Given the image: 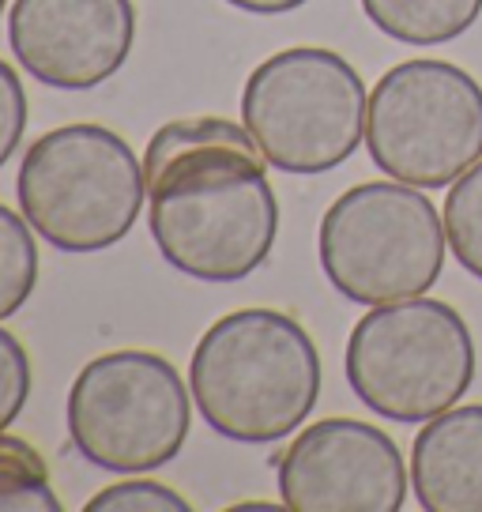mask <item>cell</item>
Returning <instances> with one entry per match:
<instances>
[{
  "label": "cell",
  "mask_w": 482,
  "mask_h": 512,
  "mask_svg": "<svg viewBox=\"0 0 482 512\" xmlns=\"http://www.w3.org/2000/svg\"><path fill=\"white\" fill-rule=\"evenodd\" d=\"M147 226L162 260L200 283H241L272 256L279 200L245 125L181 117L144 151Z\"/></svg>",
  "instance_id": "cell-1"
},
{
  "label": "cell",
  "mask_w": 482,
  "mask_h": 512,
  "mask_svg": "<svg viewBox=\"0 0 482 512\" xmlns=\"http://www.w3.org/2000/svg\"><path fill=\"white\" fill-rule=\"evenodd\" d=\"M196 411L241 445H272L309 418L321 396V354L279 309L226 313L200 336L189 362Z\"/></svg>",
  "instance_id": "cell-2"
},
{
  "label": "cell",
  "mask_w": 482,
  "mask_h": 512,
  "mask_svg": "<svg viewBox=\"0 0 482 512\" xmlns=\"http://www.w3.org/2000/svg\"><path fill=\"white\" fill-rule=\"evenodd\" d=\"M23 219L61 253L113 249L144 208V162L102 125H61L38 136L19 162Z\"/></svg>",
  "instance_id": "cell-3"
},
{
  "label": "cell",
  "mask_w": 482,
  "mask_h": 512,
  "mask_svg": "<svg viewBox=\"0 0 482 512\" xmlns=\"http://www.w3.org/2000/svg\"><path fill=\"white\" fill-rule=\"evenodd\" d=\"M347 384L388 422H430L467 396L475 381V339L449 302L403 298L370 305L343 354Z\"/></svg>",
  "instance_id": "cell-4"
},
{
  "label": "cell",
  "mask_w": 482,
  "mask_h": 512,
  "mask_svg": "<svg viewBox=\"0 0 482 512\" xmlns=\"http://www.w3.org/2000/svg\"><path fill=\"white\" fill-rule=\"evenodd\" d=\"M449 234L426 192L407 181H362L324 211L317 256L354 305H388L418 298L445 268Z\"/></svg>",
  "instance_id": "cell-5"
},
{
  "label": "cell",
  "mask_w": 482,
  "mask_h": 512,
  "mask_svg": "<svg viewBox=\"0 0 482 512\" xmlns=\"http://www.w3.org/2000/svg\"><path fill=\"white\" fill-rule=\"evenodd\" d=\"M370 95L336 49L294 46L260 61L241 91V125L283 174H328L366 136Z\"/></svg>",
  "instance_id": "cell-6"
},
{
  "label": "cell",
  "mask_w": 482,
  "mask_h": 512,
  "mask_svg": "<svg viewBox=\"0 0 482 512\" xmlns=\"http://www.w3.org/2000/svg\"><path fill=\"white\" fill-rule=\"evenodd\" d=\"M193 407V388L162 354L110 351L76 373L68 433L87 464L113 475H144L185 448Z\"/></svg>",
  "instance_id": "cell-7"
},
{
  "label": "cell",
  "mask_w": 482,
  "mask_h": 512,
  "mask_svg": "<svg viewBox=\"0 0 482 512\" xmlns=\"http://www.w3.org/2000/svg\"><path fill=\"white\" fill-rule=\"evenodd\" d=\"M366 147L388 177L445 189L482 159V87L430 57L388 68L370 95Z\"/></svg>",
  "instance_id": "cell-8"
},
{
  "label": "cell",
  "mask_w": 482,
  "mask_h": 512,
  "mask_svg": "<svg viewBox=\"0 0 482 512\" xmlns=\"http://www.w3.org/2000/svg\"><path fill=\"white\" fill-rule=\"evenodd\" d=\"M275 464L290 512H400L407 501L400 445L358 418L313 422Z\"/></svg>",
  "instance_id": "cell-9"
},
{
  "label": "cell",
  "mask_w": 482,
  "mask_h": 512,
  "mask_svg": "<svg viewBox=\"0 0 482 512\" xmlns=\"http://www.w3.org/2000/svg\"><path fill=\"white\" fill-rule=\"evenodd\" d=\"M136 42L132 0H16L8 46L38 83L91 91L113 80Z\"/></svg>",
  "instance_id": "cell-10"
},
{
  "label": "cell",
  "mask_w": 482,
  "mask_h": 512,
  "mask_svg": "<svg viewBox=\"0 0 482 512\" xmlns=\"http://www.w3.org/2000/svg\"><path fill=\"white\" fill-rule=\"evenodd\" d=\"M411 490L426 512H482V403L449 407L422 426Z\"/></svg>",
  "instance_id": "cell-11"
},
{
  "label": "cell",
  "mask_w": 482,
  "mask_h": 512,
  "mask_svg": "<svg viewBox=\"0 0 482 512\" xmlns=\"http://www.w3.org/2000/svg\"><path fill=\"white\" fill-rule=\"evenodd\" d=\"M362 12L392 42L445 46L475 27L482 0H362Z\"/></svg>",
  "instance_id": "cell-12"
},
{
  "label": "cell",
  "mask_w": 482,
  "mask_h": 512,
  "mask_svg": "<svg viewBox=\"0 0 482 512\" xmlns=\"http://www.w3.org/2000/svg\"><path fill=\"white\" fill-rule=\"evenodd\" d=\"M42 452L23 437L0 433V512H61Z\"/></svg>",
  "instance_id": "cell-13"
},
{
  "label": "cell",
  "mask_w": 482,
  "mask_h": 512,
  "mask_svg": "<svg viewBox=\"0 0 482 512\" xmlns=\"http://www.w3.org/2000/svg\"><path fill=\"white\" fill-rule=\"evenodd\" d=\"M23 211L0 204V320L16 317L38 287V245Z\"/></svg>",
  "instance_id": "cell-14"
},
{
  "label": "cell",
  "mask_w": 482,
  "mask_h": 512,
  "mask_svg": "<svg viewBox=\"0 0 482 512\" xmlns=\"http://www.w3.org/2000/svg\"><path fill=\"white\" fill-rule=\"evenodd\" d=\"M445 234L460 268L482 283V159L452 181L445 196Z\"/></svg>",
  "instance_id": "cell-15"
},
{
  "label": "cell",
  "mask_w": 482,
  "mask_h": 512,
  "mask_svg": "<svg viewBox=\"0 0 482 512\" xmlns=\"http://www.w3.org/2000/svg\"><path fill=\"white\" fill-rule=\"evenodd\" d=\"M193 505L181 494H174L170 486L151 479H129L113 482L106 490H98L83 512H189Z\"/></svg>",
  "instance_id": "cell-16"
},
{
  "label": "cell",
  "mask_w": 482,
  "mask_h": 512,
  "mask_svg": "<svg viewBox=\"0 0 482 512\" xmlns=\"http://www.w3.org/2000/svg\"><path fill=\"white\" fill-rule=\"evenodd\" d=\"M31 400V358L12 332L0 328V433L8 430Z\"/></svg>",
  "instance_id": "cell-17"
},
{
  "label": "cell",
  "mask_w": 482,
  "mask_h": 512,
  "mask_svg": "<svg viewBox=\"0 0 482 512\" xmlns=\"http://www.w3.org/2000/svg\"><path fill=\"white\" fill-rule=\"evenodd\" d=\"M27 132V91L19 72L0 61V166L12 159Z\"/></svg>",
  "instance_id": "cell-18"
},
{
  "label": "cell",
  "mask_w": 482,
  "mask_h": 512,
  "mask_svg": "<svg viewBox=\"0 0 482 512\" xmlns=\"http://www.w3.org/2000/svg\"><path fill=\"white\" fill-rule=\"evenodd\" d=\"M230 8L238 12H249V16H287V12H298L309 0H226Z\"/></svg>",
  "instance_id": "cell-19"
},
{
  "label": "cell",
  "mask_w": 482,
  "mask_h": 512,
  "mask_svg": "<svg viewBox=\"0 0 482 512\" xmlns=\"http://www.w3.org/2000/svg\"><path fill=\"white\" fill-rule=\"evenodd\" d=\"M4 8H8V0H0V12H4Z\"/></svg>",
  "instance_id": "cell-20"
}]
</instances>
